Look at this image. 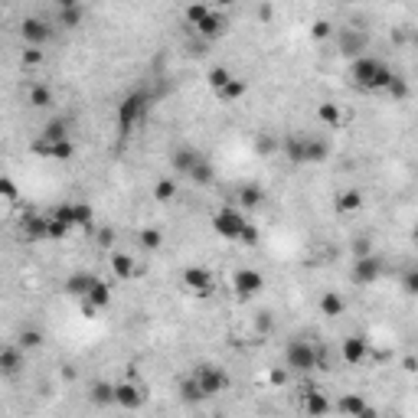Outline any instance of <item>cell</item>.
Masks as SVG:
<instances>
[{"label": "cell", "mask_w": 418, "mask_h": 418, "mask_svg": "<svg viewBox=\"0 0 418 418\" xmlns=\"http://www.w3.org/2000/svg\"><path fill=\"white\" fill-rule=\"evenodd\" d=\"M392 69H389L383 59H376V56H360L350 63V86L356 92H386V86L392 82Z\"/></svg>", "instance_id": "6da1fadb"}, {"label": "cell", "mask_w": 418, "mask_h": 418, "mask_svg": "<svg viewBox=\"0 0 418 418\" xmlns=\"http://www.w3.org/2000/svg\"><path fill=\"white\" fill-rule=\"evenodd\" d=\"M213 232L219 239H229V242H242V246H258V229L248 223L246 216L239 213L236 206H223V209H216L213 219Z\"/></svg>", "instance_id": "7a4b0ae2"}, {"label": "cell", "mask_w": 418, "mask_h": 418, "mask_svg": "<svg viewBox=\"0 0 418 418\" xmlns=\"http://www.w3.org/2000/svg\"><path fill=\"white\" fill-rule=\"evenodd\" d=\"M147 111H150V92H147V88H131L128 95L121 98V105H118L121 138H128L131 131H134L140 121L147 118Z\"/></svg>", "instance_id": "3957f363"}, {"label": "cell", "mask_w": 418, "mask_h": 418, "mask_svg": "<svg viewBox=\"0 0 418 418\" xmlns=\"http://www.w3.org/2000/svg\"><path fill=\"white\" fill-rule=\"evenodd\" d=\"M323 356L321 350L311 344V340H288L284 346V366H288L291 373H314V369H321Z\"/></svg>", "instance_id": "277c9868"}, {"label": "cell", "mask_w": 418, "mask_h": 418, "mask_svg": "<svg viewBox=\"0 0 418 418\" xmlns=\"http://www.w3.org/2000/svg\"><path fill=\"white\" fill-rule=\"evenodd\" d=\"M333 36H337V49H340V56L350 59V63L360 59V56H366V49H369V33L360 30V26H340Z\"/></svg>", "instance_id": "5b68a950"}, {"label": "cell", "mask_w": 418, "mask_h": 418, "mask_svg": "<svg viewBox=\"0 0 418 418\" xmlns=\"http://www.w3.org/2000/svg\"><path fill=\"white\" fill-rule=\"evenodd\" d=\"M180 281H183V288L190 291V294H196V298H213L216 294V275L209 268H203V265L183 268Z\"/></svg>", "instance_id": "8992f818"}, {"label": "cell", "mask_w": 418, "mask_h": 418, "mask_svg": "<svg viewBox=\"0 0 418 418\" xmlns=\"http://www.w3.org/2000/svg\"><path fill=\"white\" fill-rule=\"evenodd\" d=\"M193 376H196V383H200V389L206 392V399H213V396H219V392L229 389V373L216 363H200L193 369Z\"/></svg>", "instance_id": "52a82bcc"}, {"label": "cell", "mask_w": 418, "mask_h": 418, "mask_svg": "<svg viewBox=\"0 0 418 418\" xmlns=\"http://www.w3.org/2000/svg\"><path fill=\"white\" fill-rule=\"evenodd\" d=\"M265 275L258 268H239L236 275H232V291H236L239 298H258L262 291H265Z\"/></svg>", "instance_id": "ba28073f"}, {"label": "cell", "mask_w": 418, "mask_h": 418, "mask_svg": "<svg viewBox=\"0 0 418 418\" xmlns=\"http://www.w3.org/2000/svg\"><path fill=\"white\" fill-rule=\"evenodd\" d=\"M350 278H353V284H360V288L376 284V281L383 278V262H379L373 252H369V255L353 258V271H350Z\"/></svg>", "instance_id": "9c48e42d"}, {"label": "cell", "mask_w": 418, "mask_h": 418, "mask_svg": "<svg viewBox=\"0 0 418 418\" xmlns=\"http://www.w3.org/2000/svg\"><path fill=\"white\" fill-rule=\"evenodd\" d=\"M144 399H147V392H144V386H140L138 379H124V383H115V405L121 408H140L144 405Z\"/></svg>", "instance_id": "30bf717a"}, {"label": "cell", "mask_w": 418, "mask_h": 418, "mask_svg": "<svg viewBox=\"0 0 418 418\" xmlns=\"http://www.w3.org/2000/svg\"><path fill=\"white\" fill-rule=\"evenodd\" d=\"M20 36L26 46H46L49 36H53V26L43 20V17H26L20 23Z\"/></svg>", "instance_id": "8fae6325"}, {"label": "cell", "mask_w": 418, "mask_h": 418, "mask_svg": "<svg viewBox=\"0 0 418 418\" xmlns=\"http://www.w3.org/2000/svg\"><path fill=\"white\" fill-rule=\"evenodd\" d=\"M33 154H40V157H49V161H72L75 157V144L72 138H65V140H53V144H46V140H36L33 144Z\"/></svg>", "instance_id": "7c38bea8"}, {"label": "cell", "mask_w": 418, "mask_h": 418, "mask_svg": "<svg viewBox=\"0 0 418 418\" xmlns=\"http://www.w3.org/2000/svg\"><path fill=\"white\" fill-rule=\"evenodd\" d=\"M340 356H344L346 366H360L366 356H369V340L360 337V333H350V337H344V344H340Z\"/></svg>", "instance_id": "4fadbf2b"}, {"label": "cell", "mask_w": 418, "mask_h": 418, "mask_svg": "<svg viewBox=\"0 0 418 418\" xmlns=\"http://www.w3.org/2000/svg\"><path fill=\"white\" fill-rule=\"evenodd\" d=\"M53 213L63 216L72 229H75V225H79V229H88V225H92V206H88V203H59Z\"/></svg>", "instance_id": "5bb4252c"}, {"label": "cell", "mask_w": 418, "mask_h": 418, "mask_svg": "<svg viewBox=\"0 0 418 418\" xmlns=\"http://www.w3.org/2000/svg\"><path fill=\"white\" fill-rule=\"evenodd\" d=\"M108 304H111V284L98 278L95 288L88 291V298H82V311H86V317H95V311H105Z\"/></svg>", "instance_id": "9a60e30c"}, {"label": "cell", "mask_w": 418, "mask_h": 418, "mask_svg": "<svg viewBox=\"0 0 418 418\" xmlns=\"http://www.w3.org/2000/svg\"><path fill=\"white\" fill-rule=\"evenodd\" d=\"M200 157H203V154H200V150H193V147H177V150H173V157H170L173 173L186 180V177L193 173V167L200 163Z\"/></svg>", "instance_id": "2e32d148"}, {"label": "cell", "mask_w": 418, "mask_h": 418, "mask_svg": "<svg viewBox=\"0 0 418 418\" xmlns=\"http://www.w3.org/2000/svg\"><path fill=\"white\" fill-rule=\"evenodd\" d=\"M95 275H92V271H72V275H69V278H65V294H69V298H88V291L95 288Z\"/></svg>", "instance_id": "e0dca14e"}, {"label": "cell", "mask_w": 418, "mask_h": 418, "mask_svg": "<svg viewBox=\"0 0 418 418\" xmlns=\"http://www.w3.org/2000/svg\"><path fill=\"white\" fill-rule=\"evenodd\" d=\"M225 26H229V23H225V17H223V13H219V10H209V13H206V17H203V20L196 23L193 30L200 33L203 40H219V36H223V33H225Z\"/></svg>", "instance_id": "ac0fdd59"}, {"label": "cell", "mask_w": 418, "mask_h": 418, "mask_svg": "<svg viewBox=\"0 0 418 418\" xmlns=\"http://www.w3.org/2000/svg\"><path fill=\"white\" fill-rule=\"evenodd\" d=\"M23 369V346L20 344H10L0 350V373L3 376H17Z\"/></svg>", "instance_id": "d6986e66"}, {"label": "cell", "mask_w": 418, "mask_h": 418, "mask_svg": "<svg viewBox=\"0 0 418 418\" xmlns=\"http://www.w3.org/2000/svg\"><path fill=\"white\" fill-rule=\"evenodd\" d=\"M284 157H288L291 163H307V134H291V138H284Z\"/></svg>", "instance_id": "ffe728a7"}, {"label": "cell", "mask_w": 418, "mask_h": 418, "mask_svg": "<svg viewBox=\"0 0 418 418\" xmlns=\"http://www.w3.org/2000/svg\"><path fill=\"white\" fill-rule=\"evenodd\" d=\"M366 203V196L360 193V190H344V193H337V200H333V206H337V213H344V216H353L360 213Z\"/></svg>", "instance_id": "44dd1931"}, {"label": "cell", "mask_w": 418, "mask_h": 418, "mask_svg": "<svg viewBox=\"0 0 418 418\" xmlns=\"http://www.w3.org/2000/svg\"><path fill=\"white\" fill-rule=\"evenodd\" d=\"M317 118H321L327 128H344L346 111L337 105V102H321V105H317Z\"/></svg>", "instance_id": "7402d4cb"}, {"label": "cell", "mask_w": 418, "mask_h": 418, "mask_svg": "<svg viewBox=\"0 0 418 418\" xmlns=\"http://www.w3.org/2000/svg\"><path fill=\"white\" fill-rule=\"evenodd\" d=\"M337 412H340V415H373V405H366V399L346 392V396H340V402H337Z\"/></svg>", "instance_id": "603a6c76"}, {"label": "cell", "mask_w": 418, "mask_h": 418, "mask_svg": "<svg viewBox=\"0 0 418 418\" xmlns=\"http://www.w3.org/2000/svg\"><path fill=\"white\" fill-rule=\"evenodd\" d=\"M262 203H265V190L258 183H242L239 186V206L242 209H258Z\"/></svg>", "instance_id": "cb8c5ba5"}, {"label": "cell", "mask_w": 418, "mask_h": 418, "mask_svg": "<svg viewBox=\"0 0 418 418\" xmlns=\"http://www.w3.org/2000/svg\"><path fill=\"white\" fill-rule=\"evenodd\" d=\"M23 236L30 239V242H43L46 239V216L43 213L23 216Z\"/></svg>", "instance_id": "d4e9b609"}, {"label": "cell", "mask_w": 418, "mask_h": 418, "mask_svg": "<svg viewBox=\"0 0 418 418\" xmlns=\"http://www.w3.org/2000/svg\"><path fill=\"white\" fill-rule=\"evenodd\" d=\"M69 138V121L65 118H49L43 124V131H40V140H46V144H53V140H65Z\"/></svg>", "instance_id": "484cf974"}, {"label": "cell", "mask_w": 418, "mask_h": 418, "mask_svg": "<svg viewBox=\"0 0 418 418\" xmlns=\"http://www.w3.org/2000/svg\"><path fill=\"white\" fill-rule=\"evenodd\" d=\"M56 102L53 88L49 86H30V92H26V105L36 108V111H43V108H49Z\"/></svg>", "instance_id": "4316f807"}, {"label": "cell", "mask_w": 418, "mask_h": 418, "mask_svg": "<svg viewBox=\"0 0 418 418\" xmlns=\"http://www.w3.org/2000/svg\"><path fill=\"white\" fill-rule=\"evenodd\" d=\"M346 311V298L340 294V291H327L321 298V314L323 317H340V314Z\"/></svg>", "instance_id": "83f0119b"}, {"label": "cell", "mask_w": 418, "mask_h": 418, "mask_svg": "<svg viewBox=\"0 0 418 418\" xmlns=\"http://www.w3.org/2000/svg\"><path fill=\"white\" fill-rule=\"evenodd\" d=\"M72 232V225L65 223L63 216H56V213H46V239H53V242H63L65 236Z\"/></svg>", "instance_id": "f1b7e54d"}, {"label": "cell", "mask_w": 418, "mask_h": 418, "mask_svg": "<svg viewBox=\"0 0 418 418\" xmlns=\"http://www.w3.org/2000/svg\"><path fill=\"white\" fill-rule=\"evenodd\" d=\"M304 412H311V415L330 412V402H327V396H323L321 389H307V392H304Z\"/></svg>", "instance_id": "f546056e"}, {"label": "cell", "mask_w": 418, "mask_h": 418, "mask_svg": "<svg viewBox=\"0 0 418 418\" xmlns=\"http://www.w3.org/2000/svg\"><path fill=\"white\" fill-rule=\"evenodd\" d=\"M111 271H115L121 281H131L134 275H138V268H134L131 255H124V252H115V255H111Z\"/></svg>", "instance_id": "4dcf8cb0"}, {"label": "cell", "mask_w": 418, "mask_h": 418, "mask_svg": "<svg viewBox=\"0 0 418 418\" xmlns=\"http://www.w3.org/2000/svg\"><path fill=\"white\" fill-rule=\"evenodd\" d=\"M213 177H216V170H213V163H209V157H200V163L193 167V173H190L186 180L196 183V186H209Z\"/></svg>", "instance_id": "1f68e13d"}, {"label": "cell", "mask_w": 418, "mask_h": 418, "mask_svg": "<svg viewBox=\"0 0 418 418\" xmlns=\"http://www.w3.org/2000/svg\"><path fill=\"white\" fill-rule=\"evenodd\" d=\"M232 79H236V75L229 72L225 65H213V69L206 72V82H209V88H213L216 95H219V92H223V88L229 86V82H232Z\"/></svg>", "instance_id": "d6a6232c"}, {"label": "cell", "mask_w": 418, "mask_h": 418, "mask_svg": "<svg viewBox=\"0 0 418 418\" xmlns=\"http://www.w3.org/2000/svg\"><path fill=\"white\" fill-rule=\"evenodd\" d=\"M330 157V144L323 138H307V163H323Z\"/></svg>", "instance_id": "836d02e7"}, {"label": "cell", "mask_w": 418, "mask_h": 418, "mask_svg": "<svg viewBox=\"0 0 418 418\" xmlns=\"http://www.w3.org/2000/svg\"><path fill=\"white\" fill-rule=\"evenodd\" d=\"M59 26H63V30H79V26H82V3L59 7Z\"/></svg>", "instance_id": "e575fe53"}, {"label": "cell", "mask_w": 418, "mask_h": 418, "mask_svg": "<svg viewBox=\"0 0 418 418\" xmlns=\"http://www.w3.org/2000/svg\"><path fill=\"white\" fill-rule=\"evenodd\" d=\"M177 186H180V183H177V177H161V180L154 183V200H157V203H167V200H173V196H177Z\"/></svg>", "instance_id": "d590c367"}, {"label": "cell", "mask_w": 418, "mask_h": 418, "mask_svg": "<svg viewBox=\"0 0 418 418\" xmlns=\"http://www.w3.org/2000/svg\"><path fill=\"white\" fill-rule=\"evenodd\" d=\"M180 396L190 402V405H196V402H203L206 392L200 389V383H196V376H186V379H180Z\"/></svg>", "instance_id": "8d00e7d4"}, {"label": "cell", "mask_w": 418, "mask_h": 418, "mask_svg": "<svg viewBox=\"0 0 418 418\" xmlns=\"http://www.w3.org/2000/svg\"><path fill=\"white\" fill-rule=\"evenodd\" d=\"M92 402L95 405H115V383H95L92 386Z\"/></svg>", "instance_id": "74e56055"}, {"label": "cell", "mask_w": 418, "mask_h": 418, "mask_svg": "<svg viewBox=\"0 0 418 418\" xmlns=\"http://www.w3.org/2000/svg\"><path fill=\"white\" fill-rule=\"evenodd\" d=\"M209 10H213V7H209V0H196V3H190V7L183 10V20L190 23V26H196V23L203 20Z\"/></svg>", "instance_id": "f35d334b"}, {"label": "cell", "mask_w": 418, "mask_h": 418, "mask_svg": "<svg viewBox=\"0 0 418 418\" xmlns=\"http://www.w3.org/2000/svg\"><path fill=\"white\" fill-rule=\"evenodd\" d=\"M140 246L147 248V252H157L163 246V232L161 229H140Z\"/></svg>", "instance_id": "ab89813d"}, {"label": "cell", "mask_w": 418, "mask_h": 418, "mask_svg": "<svg viewBox=\"0 0 418 418\" xmlns=\"http://www.w3.org/2000/svg\"><path fill=\"white\" fill-rule=\"evenodd\" d=\"M242 95H246V82H242V79H232V82L219 92V102H239Z\"/></svg>", "instance_id": "60d3db41"}, {"label": "cell", "mask_w": 418, "mask_h": 418, "mask_svg": "<svg viewBox=\"0 0 418 418\" xmlns=\"http://www.w3.org/2000/svg\"><path fill=\"white\" fill-rule=\"evenodd\" d=\"M17 344H20L23 350H36V346H43V333L40 330H20Z\"/></svg>", "instance_id": "b9f144b4"}, {"label": "cell", "mask_w": 418, "mask_h": 418, "mask_svg": "<svg viewBox=\"0 0 418 418\" xmlns=\"http://www.w3.org/2000/svg\"><path fill=\"white\" fill-rule=\"evenodd\" d=\"M386 95H392L396 102H402V98L408 95V82L402 79V75H392V82L386 86Z\"/></svg>", "instance_id": "7bdbcfd3"}, {"label": "cell", "mask_w": 418, "mask_h": 418, "mask_svg": "<svg viewBox=\"0 0 418 418\" xmlns=\"http://www.w3.org/2000/svg\"><path fill=\"white\" fill-rule=\"evenodd\" d=\"M402 288H405V294L418 298V268H408L405 275H402Z\"/></svg>", "instance_id": "ee69618b"}, {"label": "cell", "mask_w": 418, "mask_h": 418, "mask_svg": "<svg viewBox=\"0 0 418 418\" xmlns=\"http://www.w3.org/2000/svg\"><path fill=\"white\" fill-rule=\"evenodd\" d=\"M333 33H337V30H333L330 20H317V23L311 26V36H314V40H327V36H333Z\"/></svg>", "instance_id": "f6af8a7d"}, {"label": "cell", "mask_w": 418, "mask_h": 418, "mask_svg": "<svg viewBox=\"0 0 418 418\" xmlns=\"http://www.w3.org/2000/svg\"><path fill=\"white\" fill-rule=\"evenodd\" d=\"M271 327H275V317H271V311H258L255 314V330L258 333H271Z\"/></svg>", "instance_id": "bcb514c9"}, {"label": "cell", "mask_w": 418, "mask_h": 418, "mask_svg": "<svg viewBox=\"0 0 418 418\" xmlns=\"http://www.w3.org/2000/svg\"><path fill=\"white\" fill-rule=\"evenodd\" d=\"M43 63V46H26L23 49V65H40Z\"/></svg>", "instance_id": "7dc6e473"}, {"label": "cell", "mask_w": 418, "mask_h": 418, "mask_svg": "<svg viewBox=\"0 0 418 418\" xmlns=\"http://www.w3.org/2000/svg\"><path fill=\"white\" fill-rule=\"evenodd\" d=\"M95 246L98 248H111V246H115V229H98V232H95Z\"/></svg>", "instance_id": "c3c4849f"}, {"label": "cell", "mask_w": 418, "mask_h": 418, "mask_svg": "<svg viewBox=\"0 0 418 418\" xmlns=\"http://www.w3.org/2000/svg\"><path fill=\"white\" fill-rule=\"evenodd\" d=\"M0 193H3L7 203H13V200H17V183H13L10 177H3V180H0Z\"/></svg>", "instance_id": "681fc988"}, {"label": "cell", "mask_w": 418, "mask_h": 418, "mask_svg": "<svg viewBox=\"0 0 418 418\" xmlns=\"http://www.w3.org/2000/svg\"><path fill=\"white\" fill-rule=\"evenodd\" d=\"M369 252H373V242H369V239L366 236H360L353 242V258H360V255H369Z\"/></svg>", "instance_id": "f907efd6"}, {"label": "cell", "mask_w": 418, "mask_h": 418, "mask_svg": "<svg viewBox=\"0 0 418 418\" xmlns=\"http://www.w3.org/2000/svg\"><path fill=\"white\" fill-rule=\"evenodd\" d=\"M258 150H262V154H271V150H275V140H271V138H258Z\"/></svg>", "instance_id": "816d5d0a"}, {"label": "cell", "mask_w": 418, "mask_h": 418, "mask_svg": "<svg viewBox=\"0 0 418 418\" xmlns=\"http://www.w3.org/2000/svg\"><path fill=\"white\" fill-rule=\"evenodd\" d=\"M56 3H59V7H75L79 0H56Z\"/></svg>", "instance_id": "f5cc1de1"}, {"label": "cell", "mask_w": 418, "mask_h": 418, "mask_svg": "<svg viewBox=\"0 0 418 418\" xmlns=\"http://www.w3.org/2000/svg\"><path fill=\"white\" fill-rule=\"evenodd\" d=\"M219 7H232V3H239V0H216Z\"/></svg>", "instance_id": "db71d44e"}, {"label": "cell", "mask_w": 418, "mask_h": 418, "mask_svg": "<svg viewBox=\"0 0 418 418\" xmlns=\"http://www.w3.org/2000/svg\"><path fill=\"white\" fill-rule=\"evenodd\" d=\"M340 3H360V0H340Z\"/></svg>", "instance_id": "11a10c76"}, {"label": "cell", "mask_w": 418, "mask_h": 418, "mask_svg": "<svg viewBox=\"0 0 418 418\" xmlns=\"http://www.w3.org/2000/svg\"><path fill=\"white\" fill-rule=\"evenodd\" d=\"M415 242H418V225H415Z\"/></svg>", "instance_id": "9f6ffc18"}]
</instances>
